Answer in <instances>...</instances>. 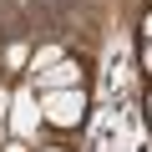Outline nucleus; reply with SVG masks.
<instances>
[{
	"instance_id": "obj_1",
	"label": "nucleus",
	"mask_w": 152,
	"mask_h": 152,
	"mask_svg": "<svg viewBox=\"0 0 152 152\" xmlns=\"http://www.w3.org/2000/svg\"><path fill=\"white\" fill-rule=\"evenodd\" d=\"M41 122H46V117H41V102H36V86H15V91H10V117H5L10 137H15V142H31Z\"/></svg>"
},
{
	"instance_id": "obj_2",
	"label": "nucleus",
	"mask_w": 152,
	"mask_h": 152,
	"mask_svg": "<svg viewBox=\"0 0 152 152\" xmlns=\"http://www.w3.org/2000/svg\"><path fill=\"white\" fill-rule=\"evenodd\" d=\"M81 112H86L81 86H76V91H46V96H41V117H46L51 127H76Z\"/></svg>"
},
{
	"instance_id": "obj_3",
	"label": "nucleus",
	"mask_w": 152,
	"mask_h": 152,
	"mask_svg": "<svg viewBox=\"0 0 152 152\" xmlns=\"http://www.w3.org/2000/svg\"><path fill=\"white\" fill-rule=\"evenodd\" d=\"M81 86V66L76 61H61V66H51V71H41L36 76V91L46 96V91H76Z\"/></svg>"
},
{
	"instance_id": "obj_4",
	"label": "nucleus",
	"mask_w": 152,
	"mask_h": 152,
	"mask_svg": "<svg viewBox=\"0 0 152 152\" xmlns=\"http://www.w3.org/2000/svg\"><path fill=\"white\" fill-rule=\"evenodd\" d=\"M61 61H66V51H61V46H36V51H31V71H36V76H41V71H51V66H61Z\"/></svg>"
},
{
	"instance_id": "obj_5",
	"label": "nucleus",
	"mask_w": 152,
	"mask_h": 152,
	"mask_svg": "<svg viewBox=\"0 0 152 152\" xmlns=\"http://www.w3.org/2000/svg\"><path fill=\"white\" fill-rule=\"evenodd\" d=\"M26 61H31L26 46H5V66H26Z\"/></svg>"
},
{
	"instance_id": "obj_6",
	"label": "nucleus",
	"mask_w": 152,
	"mask_h": 152,
	"mask_svg": "<svg viewBox=\"0 0 152 152\" xmlns=\"http://www.w3.org/2000/svg\"><path fill=\"white\" fill-rule=\"evenodd\" d=\"M5 117H10V91L0 86V122H5Z\"/></svg>"
},
{
	"instance_id": "obj_7",
	"label": "nucleus",
	"mask_w": 152,
	"mask_h": 152,
	"mask_svg": "<svg viewBox=\"0 0 152 152\" xmlns=\"http://www.w3.org/2000/svg\"><path fill=\"white\" fill-rule=\"evenodd\" d=\"M31 142H5V147H0V152H26Z\"/></svg>"
},
{
	"instance_id": "obj_8",
	"label": "nucleus",
	"mask_w": 152,
	"mask_h": 152,
	"mask_svg": "<svg viewBox=\"0 0 152 152\" xmlns=\"http://www.w3.org/2000/svg\"><path fill=\"white\" fill-rule=\"evenodd\" d=\"M142 66H147V71H152V41H147V56H142Z\"/></svg>"
},
{
	"instance_id": "obj_9",
	"label": "nucleus",
	"mask_w": 152,
	"mask_h": 152,
	"mask_svg": "<svg viewBox=\"0 0 152 152\" xmlns=\"http://www.w3.org/2000/svg\"><path fill=\"white\" fill-rule=\"evenodd\" d=\"M142 31H147V41H152V15H147V20H142Z\"/></svg>"
},
{
	"instance_id": "obj_10",
	"label": "nucleus",
	"mask_w": 152,
	"mask_h": 152,
	"mask_svg": "<svg viewBox=\"0 0 152 152\" xmlns=\"http://www.w3.org/2000/svg\"><path fill=\"white\" fill-rule=\"evenodd\" d=\"M41 152H61V147H41Z\"/></svg>"
}]
</instances>
